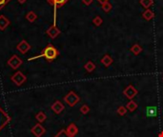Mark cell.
I'll use <instances>...</instances> for the list:
<instances>
[{
	"label": "cell",
	"instance_id": "cell-1",
	"mask_svg": "<svg viewBox=\"0 0 163 137\" xmlns=\"http://www.w3.org/2000/svg\"><path fill=\"white\" fill-rule=\"evenodd\" d=\"M58 55H59L58 50H57L53 45L48 44L44 49H43V50L41 52L40 55H35L34 57H31V58L28 59V61H32L34 59L41 58V57H43V58H45L48 62H52V61H53L57 56H58Z\"/></svg>",
	"mask_w": 163,
	"mask_h": 137
},
{
	"label": "cell",
	"instance_id": "cell-2",
	"mask_svg": "<svg viewBox=\"0 0 163 137\" xmlns=\"http://www.w3.org/2000/svg\"><path fill=\"white\" fill-rule=\"evenodd\" d=\"M64 101L70 107H74L80 101V98L74 92H70L67 95L64 96Z\"/></svg>",
	"mask_w": 163,
	"mask_h": 137
},
{
	"label": "cell",
	"instance_id": "cell-3",
	"mask_svg": "<svg viewBox=\"0 0 163 137\" xmlns=\"http://www.w3.org/2000/svg\"><path fill=\"white\" fill-rule=\"evenodd\" d=\"M11 80H12V82L14 85L21 86L27 81V77H26V75L21 73V71H16L13 75L11 76Z\"/></svg>",
	"mask_w": 163,
	"mask_h": 137
},
{
	"label": "cell",
	"instance_id": "cell-4",
	"mask_svg": "<svg viewBox=\"0 0 163 137\" xmlns=\"http://www.w3.org/2000/svg\"><path fill=\"white\" fill-rule=\"evenodd\" d=\"M11 120H12V117L0 107V131L10 123Z\"/></svg>",
	"mask_w": 163,
	"mask_h": 137
},
{
	"label": "cell",
	"instance_id": "cell-5",
	"mask_svg": "<svg viewBox=\"0 0 163 137\" xmlns=\"http://www.w3.org/2000/svg\"><path fill=\"white\" fill-rule=\"evenodd\" d=\"M7 63H8V65L13 68V70H16V68H18L21 66V65H22L23 61L21 60L16 55H13L8 60V62H7Z\"/></svg>",
	"mask_w": 163,
	"mask_h": 137
},
{
	"label": "cell",
	"instance_id": "cell-6",
	"mask_svg": "<svg viewBox=\"0 0 163 137\" xmlns=\"http://www.w3.org/2000/svg\"><path fill=\"white\" fill-rule=\"evenodd\" d=\"M31 132L35 137H41L43 134H45L46 129H45V128L43 127V126L40 123H38V124L34 125V127L31 129Z\"/></svg>",
	"mask_w": 163,
	"mask_h": 137
},
{
	"label": "cell",
	"instance_id": "cell-7",
	"mask_svg": "<svg viewBox=\"0 0 163 137\" xmlns=\"http://www.w3.org/2000/svg\"><path fill=\"white\" fill-rule=\"evenodd\" d=\"M60 32H61L60 30L56 26V25H52V26L46 31V34L52 39H56L60 34Z\"/></svg>",
	"mask_w": 163,
	"mask_h": 137
},
{
	"label": "cell",
	"instance_id": "cell-8",
	"mask_svg": "<svg viewBox=\"0 0 163 137\" xmlns=\"http://www.w3.org/2000/svg\"><path fill=\"white\" fill-rule=\"evenodd\" d=\"M123 93H124V95L127 97V98H129V99L132 100L133 97L137 94V91H136V89L135 87H133L132 85H129L128 87L124 89Z\"/></svg>",
	"mask_w": 163,
	"mask_h": 137
},
{
	"label": "cell",
	"instance_id": "cell-9",
	"mask_svg": "<svg viewBox=\"0 0 163 137\" xmlns=\"http://www.w3.org/2000/svg\"><path fill=\"white\" fill-rule=\"evenodd\" d=\"M16 49L19 50L21 53L25 55V53H27L29 50H31V45L29 44L26 40H22L19 43V44L16 46Z\"/></svg>",
	"mask_w": 163,
	"mask_h": 137
},
{
	"label": "cell",
	"instance_id": "cell-10",
	"mask_svg": "<svg viewBox=\"0 0 163 137\" xmlns=\"http://www.w3.org/2000/svg\"><path fill=\"white\" fill-rule=\"evenodd\" d=\"M51 109H52V110L53 111L54 113L60 114L64 110L65 107H64L63 104L60 102V101H56V102L52 105V107H51Z\"/></svg>",
	"mask_w": 163,
	"mask_h": 137
},
{
	"label": "cell",
	"instance_id": "cell-11",
	"mask_svg": "<svg viewBox=\"0 0 163 137\" xmlns=\"http://www.w3.org/2000/svg\"><path fill=\"white\" fill-rule=\"evenodd\" d=\"M66 131L71 137H74L78 133V128L77 127V125L75 124L72 123L68 126V128L66 129Z\"/></svg>",
	"mask_w": 163,
	"mask_h": 137
},
{
	"label": "cell",
	"instance_id": "cell-12",
	"mask_svg": "<svg viewBox=\"0 0 163 137\" xmlns=\"http://www.w3.org/2000/svg\"><path fill=\"white\" fill-rule=\"evenodd\" d=\"M10 25V20L5 15H0V31H5Z\"/></svg>",
	"mask_w": 163,
	"mask_h": 137
},
{
	"label": "cell",
	"instance_id": "cell-13",
	"mask_svg": "<svg viewBox=\"0 0 163 137\" xmlns=\"http://www.w3.org/2000/svg\"><path fill=\"white\" fill-rule=\"evenodd\" d=\"M48 2L51 5H53L56 8H59V7H62L68 2V0H48Z\"/></svg>",
	"mask_w": 163,
	"mask_h": 137
},
{
	"label": "cell",
	"instance_id": "cell-14",
	"mask_svg": "<svg viewBox=\"0 0 163 137\" xmlns=\"http://www.w3.org/2000/svg\"><path fill=\"white\" fill-rule=\"evenodd\" d=\"M101 63H102L105 67H109L110 65H112V63H113V58L110 56V55H104L103 58L101 59Z\"/></svg>",
	"mask_w": 163,
	"mask_h": 137
},
{
	"label": "cell",
	"instance_id": "cell-15",
	"mask_svg": "<svg viewBox=\"0 0 163 137\" xmlns=\"http://www.w3.org/2000/svg\"><path fill=\"white\" fill-rule=\"evenodd\" d=\"M35 119L37 120L38 123H43V122H45V120L47 119V115L43 113V111H39L35 114Z\"/></svg>",
	"mask_w": 163,
	"mask_h": 137
},
{
	"label": "cell",
	"instance_id": "cell-16",
	"mask_svg": "<svg viewBox=\"0 0 163 137\" xmlns=\"http://www.w3.org/2000/svg\"><path fill=\"white\" fill-rule=\"evenodd\" d=\"M36 18H37V15H36V13H35L34 12H32V10H31V12H29V13L26 14V19H27L30 23H34V21L36 20Z\"/></svg>",
	"mask_w": 163,
	"mask_h": 137
},
{
	"label": "cell",
	"instance_id": "cell-17",
	"mask_svg": "<svg viewBox=\"0 0 163 137\" xmlns=\"http://www.w3.org/2000/svg\"><path fill=\"white\" fill-rule=\"evenodd\" d=\"M154 13L152 12V10H150V9H147L146 10H145V12L142 13V16H143V18L144 19H146V20H151V19H153L154 18Z\"/></svg>",
	"mask_w": 163,
	"mask_h": 137
},
{
	"label": "cell",
	"instance_id": "cell-18",
	"mask_svg": "<svg viewBox=\"0 0 163 137\" xmlns=\"http://www.w3.org/2000/svg\"><path fill=\"white\" fill-rule=\"evenodd\" d=\"M146 113H147V116H149V117H155V116H157V108H155V107H149V108H147Z\"/></svg>",
	"mask_w": 163,
	"mask_h": 137
},
{
	"label": "cell",
	"instance_id": "cell-19",
	"mask_svg": "<svg viewBox=\"0 0 163 137\" xmlns=\"http://www.w3.org/2000/svg\"><path fill=\"white\" fill-rule=\"evenodd\" d=\"M84 68H85L87 71H88V73H92V71H95L96 65L93 64V62H92V61H88V62L85 64Z\"/></svg>",
	"mask_w": 163,
	"mask_h": 137
},
{
	"label": "cell",
	"instance_id": "cell-20",
	"mask_svg": "<svg viewBox=\"0 0 163 137\" xmlns=\"http://www.w3.org/2000/svg\"><path fill=\"white\" fill-rule=\"evenodd\" d=\"M126 109L130 111H133L137 109V104L133 100H130V102L126 105Z\"/></svg>",
	"mask_w": 163,
	"mask_h": 137
},
{
	"label": "cell",
	"instance_id": "cell-21",
	"mask_svg": "<svg viewBox=\"0 0 163 137\" xmlns=\"http://www.w3.org/2000/svg\"><path fill=\"white\" fill-rule=\"evenodd\" d=\"M131 52L133 53L135 55H138L139 53L142 52V48L140 47V45L138 44H135L132 48H131Z\"/></svg>",
	"mask_w": 163,
	"mask_h": 137
},
{
	"label": "cell",
	"instance_id": "cell-22",
	"mask_svg": "<svg viewBox=\"0 0 163 137\" xmlns=\"http://www.w3.org/2000/svg\"><path fill=\"white\" fill-rule=\"evenodd\" d=\"M153 3H154L153 0H140V4L142 5L146 10L149 9L150 7L153 5Z\"/></svg>",
	"mask_w": 163,
	"mask_h": 137
},
{
	"label": "cell",
	"instance_id": "cell-23",
	"mask_svg": "<svg viewBox=\"0 0 163 137\" xmlns=\"http://www.w3.org/2000/svg\"><path fill=\"white\" fill-rule=\"evenodd\" d=\"M101 7H102V10L106 13H109L112 10V4L109 1L102 3V4H101Z\"/></svg>",
	"mask_w": 163,
	"mask_h": 137
},
{
	"label": "cell",
	"instance_id": "cell-24",
	"mask_svg": "<svg viewBox=\"0 0 163 137\" xmlns=\"http://www.w3.org/2000/svg\"><path fill=\"white\" fill-rule=\"evenodd\" d=\"M54 137H71V136L67 133L66 129H61L60 131H58V132L56 133Z\"/></svg>",
	"mask_w": 163,
	"mask_h": 137
},
{
	"label": "cell",
	"instance_id": "cell-25",
	"mask_svg": "<svg viewBox=\"0 0 163 137\" xmlns=\"http://www.w3.org/2000/svg\"><path fill=\"white\" fill-rule=\"evenodd\" d=\"M93 23L96 25V26H100L101 24L103 23V20H102V18H101L100 16H96L95 18L93 19Z\"/></svg>",
	"mask_w": 163,
	"mask_h": 137
},
{
	"label": "cell",
	"instance_id": "cell-26",
	"mask_svg": "<svg viewBox=\"0 0 163 137\" xmlns=\"http://www.w3.org/2000/svg\"><path fill=\"white\" fill-rule=\"evenodd\" d=\"M126 113H127V109H126V107H124V106H120L117 109V114H119L120 116L125 115Z\"/></svg>",
	"mask_w": 163,
	"mask_h": 137
},
{
	"label": "cell",
	"instance_id": "cell-27",
	"mask_svg": "<svg viewBox=\"0 0 163 137\" xmlns=\"http://www.w3.org/2000/svg\"><path fill=\"white\" fill-rule=\"evenodd\" d=\"M90 111V107L87 106V105H83L81 108H80V113L82 114H87Z\"/></svg>",
	"mask_w": 163,
	"mask_h": 137
},
{
	"label": "cell",
	"instance_id": "cell-28",
	"mask_svg": "<svg viewBox=\"0 0 163 137\" xmlns=\"http://www.w3.org/2000/svg\"><path fill=\"white\" fill-rule=\"evenodd\" d=\"M11 0H0V10H2L4 7L8 4Z\"/></svg>",
	"mask_w": 163,
	"mask_h": 137
},
{
	"label": "cell",
	"instance_id": "cell-29",
	"mask_svg": "<svg viewBox=\"0 0 163 137\" xmlns=\"http://www.w3.org/2000/svg\"><path fill=\"white\" fill-rule=\"evenodd\" d=\"M82 2L84 3L86 6H89L93 3V0H82Z\"/></svg>",
	"mask_w": 163,
	"mask_h": 137
},
{
	"label": "cell",
	"instance_id": "cell-30",
	"mask_svg": "<svg viewBox=\"0 0 163 137\" xmlns=\"http://www.w3.org/2000/svg\"><path fill=\"white\" fill-rule=\"evenodd\" d=\"M17 1H18L19 4H24V3L27 1V0H17Z\"/></svg>",
	"mask_w": 163,
	"mask_h": 137
},
{
	"label": "cell",
	"instance_id": "cell-31",
	"mask_svg": "<svg viewBox=\"0 0 163 137\" xmlns=\"http://www.w3.org/2000/svg\"><path fill=\"white\" fill-rule=\"evenodd\" d=\"M98 1L101 3V4H102V3H104V2H107V1H109V0H98Z\"/></svg>",
	"mask_w": 163,
	"mask_h": 137
},
{
	"label": "cell",
	"instance_id": "cell-32",
	"mask_svg": "<svg viewBox=\"0 0 163 137\" xmlns=\"http://www.w3.org/2000/svg\"><path fill=\"white\" fill-rule=\"evenodd\" d=\"M158 137H163V131H161L160 133L158 134Z\"/></svg>",
	"mask_w": 163,
	"mask_h": 137
},
{
	"label": "cell",
	"instance_id": "cell-33",
	"mask_svg": "<svg viewBox=\"0 0 163 137\" xmlns=\"http://www.w3.org/2000/svg\"><path fill=\"white\" fill-rule=\"evenodd\" d=\"M162 80H163V76H162Z\"/></svg>",
	"mask_w": 163,
	"mask_h": 137
}]
</instances>
